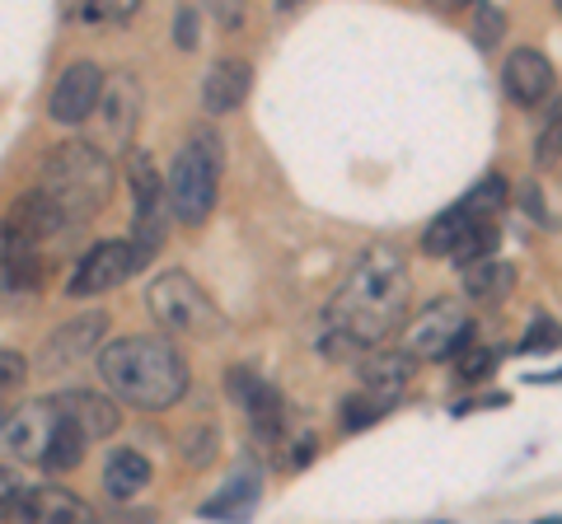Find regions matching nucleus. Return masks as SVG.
Returning <instances> with one entry per match:
<instances>
[{"label":"nucleus","instance_id":"1","mask_svg":"<svg viewBox=\"0 0 562 524\" xmlns=\"http://www.w3.org/2000/svg\"><path fill=\"white\" fill-rule=\"evenodd\" d=\"M413 276L394 243H371L351 262L347 282L328 300V352H357V346H380L408 314Z\"/></svg>","mask_w":562,"mask_h":524},{"label":"nucleus","instance_id":"2","mask_svg":"<svg viewBox=\"0 0 562 524\" xmlns=\"http://www.w3.org/2000/svg\"><path fill=\"white\" fill-rule=\"evenodd\" d=\"M103 384L140 412H165L188 394V361L169 338H117L99 352Z\"/></svg>","mask_w":562,"mask_h":524},{"label":"nucleus","instance_id":"3","mask_svg":"<svg viewBox=\"0 0 562 524\" xmlns=\"http://www.w3.org/2000/svg\"><path fill=\"white\" fill-rule=\"evenodd\" d=\"M38 187L80 225L113 197V155H103L94 141H66L43 160Z\"/></svg>","mask_w":562,"mask_h":524},{"label":"nucleus","instance_id":"4","mask_svg":"<svg viewBox=\"0 0 562 524\" xmlns=\"http://www.w3.org/2000/svg\"><path fill=\"white\" fill-rule=\"evenodd\" d=\"M221 192V141L211 132H192L188 146H179L165 179V197L169 212L179 216L183 225H202L216 206Z\"/></svg>","mask_w":562,"mask_h":524},{"label":"nucleus","instance_id":"5","mask_svg":"<svg viewBox=\"0 0 562 524\" xmlns=\"http://www.w3.org/2000/svg\"><path fill=\"white\" fill-rule=\"evenodd\" d=\"M146 309H150V319L173 338H225L231 333V323H225L216 300H211L188 272L155 276L150 291H146Z\"/></svg>","mask_w":562,"mask_h":524},{"label":"nucleus","instance_id":"6","mask_svg":"<svg viewBox=\"0 0 562 524\" xmlns=\"http://www.w3.org/2000/svg\"><path fill=\"white\" fill-rule=\"evenodd\" d=\"M464 346H473V319L460 300H436L403 333V352L413 361H446L454 352H464Z\"/></svg>","mask_w":562,"mask_h":524},{"label":"nucleus","instance_id":"7","mask_svg":"<svg viewBox=\"0 0 562 524\" xmlns=\"http://www.w3.org/2000/svg\"><path fill=\"white\" fill-rule=\"evenodd\" d=\"M85 122L94 127V146L103 155L132 150V136H136V122H140V84H136V76L117 71L113 80H103L94 113Z\"/></svg>","mask_w":562,"mask_h":524},{"label":"nucleus","instance_id":"8","mask_svg":"<svg viewBox=\"0 0 562 524\" xmlns=\"http://www.w3.org/2000/svg\"><path fill=\"white\" fill-rule=\"evenodd\" d=\"M140 267H146V262H140V253L132 249V243L103 239V243H94V249L76 262V272H70V282H66V295H70V300L109 295V291H117L122 282H127V276H136Z\"/></svg>","mask_w":562,"mask_h":524},{"label":"nucleus","instance_id":"9","mask_svg":"<svg viewBox=\"0 0 562 524\" xmlns=\"http://www.w3.org/2000/svg\"><path fill=\"white\" fill-rule=\"evenodd\" d=\"M132 197H136V239H132V249L140 253V262H150V253L160 249V239H165L169 197H165V179L155 173L146 150L132 155Z\"/></svg>","mask_w":562,"mask_h":524},{"label":"nucleus","instance_id":"10","mask_svg":"<svg viewBox=\"0 0 562 524\" xmlns=\"http://www.w3.org/2000/svg\"><path fill=\"white\" fill-rule=\"evenodd\" d=\"M225 384H231V398H235V403H244V412H249L258 441H262V445L281 441V426H286V398H281L277 384H268L258 371H249V365H235Z\"/></svg>","mask_w":562,"mask_h":524},{"label":"nucleus","instance_id":"11","mask_svg":"<svg viewBox=\"0 0 562 524\" xmlns=\"http://www.w3.org/2000/svg\"><path fill=\"white\" fill-rule=\"evenodd\" d=\"M99 90H103V66L70 61L61 71V80H57V90H52V99H47V117L61 122V127H80V122L94 113Z\"/></svg>","mask_w":562,"mask_h":524},{"label":"nucleus","instance_id":"12","mask_svg":"<svg viewBox=\"0 0 562 524\" xmlns=\"http://www.w3.org/2000/svg\"><path fill=\"white\" fill-rule=\"evenodd\" d=\"M52 431H57V403H24L20 412L0 417V445L20 464H43Z\"/></svg>","mask_w":562,"mask_h":524},{"label":"nucleus","instance_id":"13","mask_svg":"<svg viewBox=\"0 0 562 524\" xmlns=\"http://www.w3.org/2000/svg\"><path fill=\"white\" fill-rule=\"evenodd\" d=\"M43 286V243L0 220V295H33Z\"/></svg>","mask_w":562,"mask_h":524},{"label":"nucleus","instance_id":"14","mask_svg":"<svg viewBox=\"0 0 562 524\" xmlns=\"http://www.w3.org/2000/svg\"><path fill=\"white\" fill-rule=\"evenodd\" d=\"M5 515L29 520V524H90L94 505L80 501L76 492H66V487H29Z\"/></svg>","mask_w":562,"mask_h":524},{"label":"nucleus","instance_id":"15","mask_svg":"<svg viewBox=\"0 0 562 524\" xmlns=\"http://www.w3.org/2000/svg\"><path fill=\"white\" fill-rule=\"evenodd\" d=\"M502 84H506V94H512L520 109H539V103L553 94V66H549V57H543V52L516 47L512 57H506Z\"/></svg>","mask_w":562,"mask_h":524},{"label":"nucleus","instance_id":"16","mask_svg":"<svg viewBox=\"0 0 562 524\" xmlns=\"http://www.w3.org/2000/svg\"><path fill=\"white\" fill-rule=\"evenodd\" d=\"M249 90H254V66L225 57V61L211 66L206 80H202V109L211 117H225V113H235L239 103L249 99Z\"/></svg>","mask_w":562,"mask_h":524},{"label":"nucleus","instance_id":"17","mask_svg":"<svg viewBox=\"0 0 562 524\" xmlns=\"http://www.w3.org/2000/svg\"><path fill=\"white\" fill-rule=\"evenodd\" d=\"M103 333H109V314H80V319H70L61 323L57 333H52L43 342V365H70V361H80V356H90L94 346L103 342Z\"/></svg>","mask_w":562,"mask_h":524},{"label":"nucleus","instance_id":"18","mask_svg":"<svg viewBox=\"0 0 562 524\" xmlns=\"http://www.w3.org/2000/svg\"><path fill=\"white\" fill-rule=\"evenodd\" d=\"M5 220L14 225V230H24L29 239H38V243H47V239H61V235L70 230V225H76V220H70V216L61 212L57 202L47 197L43 187H29L24 197L10 206V216H5Z\"/></svg>","mask_w":562,"mask_h":524},{"label":"nucleus","instance_id":"19","mask_svg":"<svg viewBox=\"0 0 562 524\" xmlns=\"http://www.w3.org/2000/svg\"><path fill=\"white\" fill-rule=\"evenodd\" d=\"M57 403V412L66 417V422H76L90 441H103V435H113L117 422H122V412L113 398H103V394H90V389H70L61 398H52Z\"/></svg>","mask_w":562,"mask_h":524},{"label":"nucleus","instance_id":"20","mask_svg":"<svg viewBox=\"0 0 562 524\" xmlns=\"http://www.w3.org/2000/svg\"><path fill=\"white\" fill-rule=\"evenodd\" d=\"M512 286H516V267H512V262H502V258H492V253L464 267V295H469V300L497 305V300L512 295Z\"/></svg>","mask_w":562,"mask_h":524},{"label":"nucleus","instance_id":"21","mask_svg":"<svg viewBox=\"0 0 562 524\" xmlns=\"http://www.w3.org/2000/svg\"><path fill=\"white\" fill-rule=\"evenodd\" d=\"M146 482H150V459L140 449H113L109 454V464H103V492L109 497L127 501L136 492H146Z\"/></svg>","mask_w":562,"mask_h":524},{"label":"nucleus","instance_id":"22","mask_svg":"<svg viewBox=\"0 0 562 524\" xmlns=\"http://www.w3.org/2000/svg\"><path fill=\"white\" fill-rule=\"evenodd\" d=\"M258 497H262V482H258L254 468H249V474H235L216 497L202 501V520H239V515L254 511Z\"/></svg>","mask_w":562,"mask_h":524},{"label":"nucleus","instance_id":"23","mask_svg":"<svg viewBox=\"0 0 562 524\" xmlns=\"http://www.w3.org/2000/svg\"><path fill=\"white\" fill-rule=\"evenodd\" d=\"M408 379H413V356L408 352H375L371 361L361 365V384L371 394H380V398H394L408 389Z\"/></svg>","mask_w":562,"mask_h":524},{"label":"nucleus","instance_id":"24","mask_svg":"<svg viewBox=\"0 0 562 524\" xmlns=\"http://www.w3.org/2000/svg\"><path fill=\"white\" fill-rule=\"evenodd\" d=\"M85 445H90V435H85L76 422H66V417L57 412V431H52V445L43 454V464L52 468V474H70L80 459H85Z\"/></svg>","mask_w":562,"mask_h":524},{"label":"nucleus","instance_id":"25","mask_svg":"<svg viewBox=\"0 0 562 524\" xmlns=\"http://www.w3.org/2000/svg\"><path fill=\"white\" fill-rule=\"evenodd\" d=\"M473 220V212L464 202H454L450 212H441L431 225H427V235H422V249H427L431 258H450V249H454V239L464 235V225Z\"/></svg>","mask_w":562,"mask_h":524},{"label":"nucleus","instance_id":"26","mask_svg":"<svg viewBox=\"0 0 562 524\" xmlns=\"http://www.w3.org/2000/svg\"><path fill=\"white\" fill-rule=\"evenodd\" d=\"M492 249H497V225H492L487 216H473L469 225H464V235L454 239V249H450V262L454 267H469V262H479V258H487Z\"/></svg>","mask_w":562,"mask_h":524},{"label":"nucleus","instance_id":"27","mask_svg":"<svg viewBox=\"0 0 562 524\" xmlns=\"http://www.w3.org/2000/svg\"><path fill=\"white\" fill-rule=\"evenodd\" d=\"M390 408H394L390 398H380V394H371V389H366V394H351L347 403H342V431H366V426H375Z\"/></svg>","mask_w":562,"mask_h":524},{"label":"nucleus","instance_id":"28","mask_svg":"<svg viewBox=\"0 0 562 524\" xmlns=\"http://www.w3.org/2000/svg\"><path fill=\"white\" fill-rule=\"evenodd\" d=\"M506 197H512V187H506V179H502V173H487V179H483V183L464 197V206H469L473 216H497L502 206H506Z\"/></svg>","mask_w":562,"mask_h":524},{"label":"nucleus","instance_id":"29","mask_svg":"<svg viewBox=\"0 0 562 524\" xmlns=\"http://www.w3.org/2000/svg\"><path fill=\"white\" fill-rule=\"evenodd\" d=\"M502 33H506V14L497 5H487V0H473V43L487 52L502 43Z\"/></svg>","mask_w":562,"mask_h":524},{"label":"nucleus","instance_id":"30","mask_svg":"<svg viewBox=\"0 0 562 524\" xmlns=\"http://www.w3.org/2000/svg\"><path fill=\"white\" fill-rule=\"evenodd\" d=\"M216 445H221L216 426H192V431H188V441H183V459H188V468H206L211 459H216Z\"/></svg>","mask_w":562,"mask_h":524},{"label":"nucleus","instance_id":"31","mask_svg":"<svg viewBox=\"0 0 562 524\" xmlns=\"http://www.w3.org/2000/svg\"><path fill=\"white\" fill-rule=\"evenodd\" d=\"M140 10V0H85V20L90 24H127Z\"/></svg>","mask_w":562,"mask_h":524},{"label":"nucleus","instance_id":"32","mask_svg":"<svg viewBox=\"0 0 562 524\" xmlns=\"http://www.w3.org/2000/svg\"><path fill=\"white\" fill-rule=\"evenodd\" d=\"M562 160V109H553V117H549V127H543V136H539V146H535V164H558Z\"/></svg>","mask_w":562,"mask_h":524},{"label":"nucleus","instance_id":"33","mask_svg":"<svg viewBox=\"0 0 562 524\" xmlns=\"http://www.w3.org/2000/svg\"><path fill=\"white\" fill-rule=\"evenodd\" d=\"M558 346H562V328L553 319H535L530 338L520 342V352H558Z\"/></svg>","mask_w":562,"mask_h":524},{"label":"nucleus","instance_id":"34","mask_svg":"<svg viewBox=\"0 0 562 524\" xmlns=\"http://www.w3.org/2000/svg\"><path fill=\"white\" fill-rule=\"evenodd\" d=\"M29 379V361L20 352H0V398L14 394Z\"/></svg>","mask_w":562,"mask_h":524},{"label":"nucleus","instance_id":"35","mask_svg":"<svg viewBox=\"0 0 562 524\" xmlns=\"http://www.w3.org/2000/svg\"><path fill=\"white\" fill-rule=\"evenodd\" d=\"M206 10L225 33H235L244 24V14H249V0H206Z\"/></svg>","mask_w":562,"mask_h":524},{"label":"nucleus","instance_id":"36","mask_svg":"<svg viewBox=\"0 0 562 524\" xmlns=\"http://www.w3.org/2000/svg\"><path fill=\"white\" fill-rule=\"evenodd\" d=\"M492 365H497V352H487V346H473L469 356H460V379L479 384V379L492 375Z\"/></svg>","mask_w":562,"mask_h":524},{"label":"nucleus","instance_id":"37","mask_svg":"<svg viewBox=\"0 0 562 524\" xmlns=\"http://www.w3.org/2000/svg\"><path fill=\"white\" fill-rule=\"evenodd\" d=\"M29 492V487H24V478L20 474H14V468H5V464H0V515H5L10 511V505L14 501H20Z\"/></svg>","mask_w":562,"mask_h":524},{"label":"nucleus","instance_id":"38","mask_svg":"<svg viewBox=\"0 0 562 524\" xmlns=\"http://www.w3.org/2000/svg\"><path fill=\"white\" fill-rule=\"evenodd\" d=\"M179 47L183 52L198 47V14H192V10H179Z\"/></svg>","mask_w":562,"mask_h":524},{"label":"nucleus","instance_id":"39","mask_svg":"<svg viewBox=\"0 0 562 524\" xmlns=\"http://www.w3.org/2000/svg\"><path fill=\"white\" fill-rule=\"evenodd\" d=\"M431 10H441V14H454V10H469L473 0H427Z\"/></svg>","mask_w":562,"mask_h":524},{"label":"nucleus","instance_id":"40","mask_svg":"<svg viewBox=\"0 0 562 524\" xmlns=\"http://www.w3.org/2000/svg\"><path fill=\"white\" fill-rule=\"evenodd\" d=\"M530 379H535V384H543V379H549V384H553V379H562V371H558V375H530Z\"/></svg>","mask_w":562,"mask_h":524},{"label":"nucleus","instance_id":"41","mask_svg":"<svg viewBox=\"0 0 562 524\" xmlns=\"http://www.w3.org/2000/svg\"><path fill=\"white\" fill-rule=\"evenodd\" d=\"M558 10H562V0H558Z\"/></svg>","mask_w":562,"mask_h":524}]
</instances>
